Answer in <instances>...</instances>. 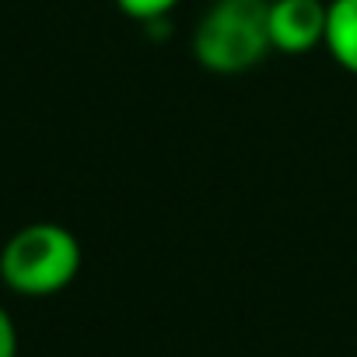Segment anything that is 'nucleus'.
<instances>
[{"instance_id": "423d86ee", "label": "nucleus", "mask_w": 357, "mask_h": 357, "mask_svg": "<svg viewBox=\"0 0 357 357\" xmlns=\"http://www.w3.org/2000/svg\"><path fill=\"white\" fill-rule=\"evenodd\" d=\"M0 357H18V326L4 305H0Z\"/></svg>"}, {"instance_id": "7ed1b4c3", "label": "nucleus", "mask_w": 357, "mask_h": 357, "mask_svg": "<svg viewBox=\"0 0 357 357\" xmlns=\"http://www.w3.org/2000/svg\"><path fill=\"white\" fill-rule=\"evenodd\" d=\"M329 4L322 0H270V39L280 53H308L326 43Z\"/></svg>"}, {"instance_id": "f257e3e1", "label": "nucleus", "mask_w": 357, "mask_h": 357, "mask_svg": "<svg viewBox=\"0 0 357 357\" xmlns=\"http://www.w3.org/2000/svg\"><path fill=\"white\" fill-rule=\"evenodd\" d=\"M81 273V242L53 221L18 228L0 249V280L22 298H50L67 291Z\"/></svg>"}, {"instance_id": "20e7f679", "label": "nucleus", "mask_w": 357, "mask_h": 357, "mask_svg": "<svg viewBox=\"0 0 357 357\" xmlns=\"http://www.w3.org/2000/svg\"><path fill=\"white\" fill-rule=\"evenodd\" d=\"M326 50L343 70L357 74V0H333L329 4Z\"/></svg>"}, {"instance_id": "f03ea898", "label": "nucleus", "mask_w": 357, "mask_h": 357, "mask_svg": "<svg viewBox=\"0 0 357 357\" xmlns=\"http://www.w3.org/2000/svg\"><path fill=\"white\" fill-rule=\"evenodd\" d=\"M270 50V0H218L193 36L197 63L214 74L252 70Z\"/></svg>"}, {"instance_id": "39448f33", "label": "nucleus", "mask_w": 357, "mask_h": 357, "mask_svg": "<svg viewBox=\"0 0 357 357\" xmlns=\"http://www.w3.org/2000/svg\"><path fill=\"white\" fill-rule=\"evenodd\" d=\"M116 4H119L123 15H130L137 22H154V18L168 15L178 0H116Z\"/></svg>"}]
</instances>
